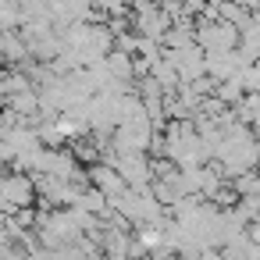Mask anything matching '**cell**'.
<instances>
[{
  "instance_id": "7",
  "label": "cell",
  "mask_w": 260,
  "mask_h": 260,
  "mask_svg": "<svg viewBox=\"0 0 260 260\" xmlns=\"http://www.w3.org/2000/svg\"><path fill=\"white\" fill-rule=\"evenodd\" d=\"M89 185H96V189H104L111 200H118L125 189H132L125 178H121V171L114 168V164H104V160H96V164H89Z\"/></svg>"
},
{
  "instance_id": "6",
  "label": "cell",
  "mask_w": 260,
  "mask_h": 260,
  "mask_svg": "<svg viewBox=\"0 0 260 260\" xmlns=\"http://www.w3.org/2000/svg\"><path fill=\"white\" fill-rule=\"evenodd\" d=\"M168 57L175 61L182 82H200V79H207V50H203L200 43H192V47H185V50H168Z\"/></svg>"
},
{
  "instance_id": "12",
  "label": "cell",
  "mask_w": 260,
  "mask_h": 260,
  "mask_svg": "<svg viewBox=\"0 0 260 260\" xmlns=\"http://www.w3.org/2000/svg\"><path fill=\"white\" fill-rule=\"evenodd\" d=\"M0 260H29V249H22L18 242H4V249H0Z\"/></svg>"
},
{
  "instance_id": "9",
  "label": "cell",
  "mask_w": 260,
  "mask_h": 260,
  "mask_svg": "<svg viewBox=\"0 0 260 260\" xmlns=\"http://www.w3.org/2000/svg\"><path fill=\"white\" fill-rule=\"evenodd\" d=\"M239 50L246 54V61H260V11H253L249 25L242 29V43Z\"/></svg>"
},
{
  "instance_id": "2",
  "label": "cell",
  "mask_w": 260,
  "mask_h": 260,
  "mask_svg": "<svg viewBox=\"0 0 260 260\" xmlns=\"http://www.w3.org/2000/svg\"><path fill=\"white\" fill-rule=\"evenodd\" d=\"M111 143H114V150H118V153H153L157 125H153V118H139V121L118 125Z\"/></svg>"
},
{
  "instance_id": "4",
  "label": "cell",
  "mask_w": 260,
  "mask_h": 260,
  "mask_svg": "<svg viewBox=\"0 0 260 260\" xmlns=\"http://www.w3.org/2000/svg\"><path fill=\"white\" fill-rule=\"evenodd\" d=\"M114 168L121 171V178L132 185V189H150L153 185V160L146 153H118L114 157Z\"/></svg>"
},
{
  "instance_id": "5",
  "label": "cell",
  "mask_w": 260,
  "mask_h": 260,
  "mask_svg": "<svg viewBox=\"0 0 260 260\" xmlns=\"http://www.w3.org/2000/svg\"><path fill=\"white\" fill-rule=\"evenodd\" d=\"M132 25H136V32L146 36V40H164V32L171 29V15H168L160 4H143V8L132 11Z\"/></svg>"
},
{
  "instance_id": "3",
  "label": "cell",
  "mask_w": 260,
  "mask_h": 260,
  "mask_svg": "<svg viewBox=\"0 0 260 260\" xmlns=\"http://www.w3.org/2000/svg\"><path fill=\"white\" fill-rule=\"evenodd\" d=\"M196 43L207 50V54H217V50H235L242 43V29L235 22H224V18H214V22H196Z\"/></svg>"
},
{
  "instance_id": "10",
  "label": "cell",
  "mask_w": 260,
  "mask_h": 260,
  "mask_svg": "<svg viewBox=\"0 0 260 260\" xmlns=\"http://www.w3.org/2000/svg\"><path fill=\"white\" fill-rule=\"evenodd\" d=\"M235 79L242 82V89H246V93H260V61H249Z\"/></svg>"
},
{
  "instance_id": "14",
  "label": "cell",
  "mask_w": 260,
  "mask_h": 260,
  "mask_svg": "<svg viewBox=\"0 0 260 260\" xmlns=\"http://www.w3.org/2000/svg\"><path fill=\"white\" fill-rule=\"evenodd\" d=\"M132 8H143V4H160V0H128Z\"/></svg>"
},
{
  "instance_id": "16",
  "label": "cell",
  "mask_w": 260,
  "mask_h": 260,
  "mask_svg": "<svg viewBox=\"0 0 260 260\" xmlns=\"http://www.w3.org/2000/svg\"><path fill=\"white\" fill-rule=\"evenodd\" d=\"M256 146H260V136H256Z\"/></svg>"
},
{
  "instance_id": "15",
  "label": "cell",
  "mask_w": 260,
  "mask_h": 260,
  "mask_svg": "<svg viewBox=\"0 0 260 260\" xmlns=\"http://www.w3.org/2000/svg\"><path fill=\"white\" fill-rule=\"evenodd\" d=\"M235 4H242V8H253V0H235Z\"/></svg>"
},
{
  "instance_id": "8",
  "label": "cell",
  "mask_w": 260,
  "mask_h": 260,
  "mask_svg": "<svg viewBox=\"0 0 260 260\" xmlns=\"http://www.w3.org/2000/svg\"><path fill=\"white\" fill-rule=\"evenodd\" d=\"M4 57H8V64H25V61H32V50H29L22 29H4Z\"/></svg>"
},
{
  "instance_id": "1",
  "label": "cell",
  "mask_w": 260,
  "mask_h": 260,
  "mask_svg": "<svg viewBox=\"0 0 260 260\" xmlns=\"http://www.w3.org/2000/svg\"><path fill=\"white\" fill-rule=\"evenodd\" d=\"M40 200V185H36V175L29 171H8V178L0 182V207L4 214H18L25 207H32Z\"/></svg>"
},
{
  "instance_id": "13",
  "label": "cell",
  "mask_w": 260,
  "mask_h": 260,
  "mask_svg": "<svg viewBox=\"0 0 260 260\" xmlns=\"http://www.w3.org/2000/svg\"><path fill=\"white\" fill-rule=\"evenodd\" d=\"M207 4H210V0H182V11H185L189 18H200V15L207 11Z\"/></svg>"
},
{
  "instance_id": "11",
  "label": "cell",
  "mask_w": 260,
  "mask_h": 260,
  "mask_svg": "<svg viewBox=\"0 0 260 260\" xmlns=\"http://www.w3.org/2000/svg\"><path fill=\"white\" fill-rule=\"evenodd\" d=\"M29 260H68V253H64V249H50V246H40V249H32V253H29Z\"/></svg>"
}]
</instances>
